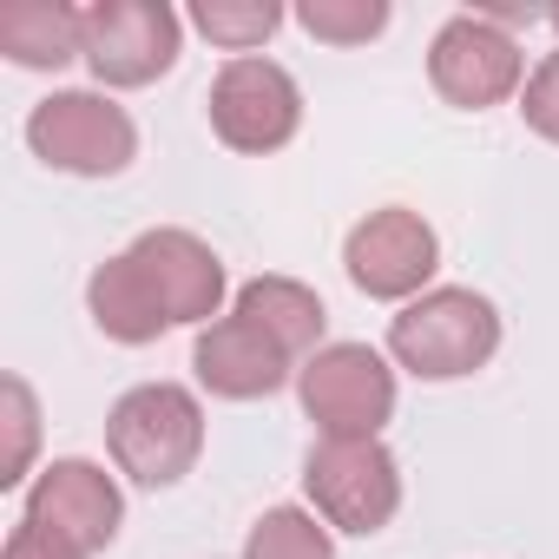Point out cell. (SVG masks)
I'll list each match as a JSON object with an SVG mask.
<instances>
[{"label":"cell","mask_w":559,"mask_h":559,"mask_svg":"<svg viewBox=\"0 0 559 559\" xmlns=\"http://www.w3.org/2000/svg\"><path fill=\"white\" fill-rule=\"evenodd\" d=\"M86 317L119 349H152L171 330V317L158 310V297L145 290V276H139V263L126 250L106 257V263H93V276H86Z\"/></svg>","instance_id":"13"},{"label":"cell","mask_w":559,"mask_h":559,"mask_svg":"<svg viewBox=\"0 0 559 559\" xmlns=\"http://www.w3.org/2000/svg\"><path fill=\"white\" fill-rule=\"evenodd\" d=\"M297 27L323 47H369L389 34V0H304Z\"/></svg>","instance_id":"18"},{"label":"cell","mask_w":559,"mask_h":559,"mask_svg":"<svg viewBox=\"0 0 559 559\" xmlns=\"http://www.w3.org/2000/svg\"><path fill=\"white\" fill-rule=\"evenodd\" d=\"M204 454V402L185 382H139L106 408V461L145 493L178 487Z\"/></svg>","instance_id":"2"},{"label":"cell","mask_w":559,"mask_h":559,"mask_svg":"<svg viewBox=\"0 0 559 559\" xmlns=\"http://www.w3.org/2000/svg\"><path fill=\"white\" fill-rule=\"evenodd\" d=\"M204 119H211L217 145H230L243 158H270V152H284L304 132V86L290 80V67H276L270 53L224 60L211 73Z\"/></svg>","instance_id":"7"},{"label":"cell","mask_w":559,"mask_h":559,"mask_svg":"<svg viewBox=\"0 0 559 559\" xmlns=\"http://www.w3.org/2000/svg\"><path fill=\"white\" fill-rule=\"evenodd\" d=\"M185 53V14L171 0H93L80 8V60L99 93L158 86Z\"/></svg>","instance_id":"3"},{"label":"cell","mask_w":559,"mask_h":559,"mask_svg":"<svg viewBox=\"0 0 559 559\" xmlns=\"http://www.w3.org/2000/svg\"><path fill=\"white\" fill-rule=\"evenodd\" d=\"M243 559H336V533L310 507H270L250 520Z\"/></svg>","instance_id":"17"},{"label":"cell","mask_w":559,"mask_h":559,"mask_svg":"<svg viewBox=\"0 0 559 559\" xmlns=\"http://www.w3.org/2000/svg\"><path fill=\"white\" fill-rule=\"evenodd\" d=\"M0 559H93V552H86V546H73L67 533L40 526V520H21V526L8 533V546H0Z\"/></svg>","instance_id":"21"},{"label":"cell","mask_w":559,"mask_h":559,"mask_svg":"<svg viewBox=\"0 0 559 559\" xmlns=\"http://www.w3.org/2000/svg\"><path fill=\"white\" fill-rule=\"evenodd\" d=\"M0 53L27 73H60L80 60V8L67 0H0Z\"/></svg>","instance_id":"15"},{"label":"cell","mask_w":559,"mask_h":559,"mask_svg":"<svg viewBox=\"0 0 559 559\" xmlns=\"http://www.w3.org/2000/svg\"><path fill=\"white\" fill-rule=\"evenodd\" d=\"M343 270L349 284L369 304H415L435 290V270H441V237L421 211L408 204H382L369 211L349 237H343Z\"/></svg>","instance_id":"9"},{"label":"cell","mask_w":559,"mask_h":559,"mask_svg":"<svg viewBox=\"0 0 559 559\" xmlns=\"http://www.w3.org/2000/svg\"><path fill=\"white\" fill-rule=\"evenodd\" d=\"M304 500L330 533L376 539L402 513V461L389 441H317L304 454Z\"/></svg>","instance_id":"6"},{"label":"cell","mask_w":559,"mask_h":559,"mask_svg":"<svg viewBox=\"0 0 559 559\" xmlns=\"http://www.w3.org/2000/svg\"><path fill=\"white\" fill-rule=\"evenodd\" d=\"M520 119H526L533 139L559 145V47L539 53V67L526 73V86H520Z\"/></svg>","instance_id":"20"},{"label":"cell","mask_w":559,"mask_h":559,"mask_svg":"<svg viewBox=\"0 0 559 559\" xmlns=\"http://www.w3.org/2000/svg\"><path fill=\"white\" fill-rule=\"evenodd\" d=\"M27 152L67 178H119L139 158V126L112 93L60 86L27 112Z\"/></svg>","instance_id":"4"},{"label":"cell","mask_w":559,"mask_h":559,"mask_svg":"<svg viewBox=\"0 0 559 559\" xmlns=\"http://www.w3.org/2000/svg\"><path fill=\"white\" fill-rule=\"evenodd\" d=\"M217 53H230V60H250V53H263L270 47V34L284 27L290 14L276 8V0H198V8L185 14Z\"/></svg>","instance_id":"16"},{"label":"cell","mask_w":559,"mask_h":559,"mask_svg":"<svg viewBox=\"0 0 559 559\" xmlns=\"http://www.w3.org/2000/svg\"><path fill=\"white\" fill-rule=\"evenodd\" d=\"M126 257L139 263L145 290L158 297V310L171 317V330H211L224 317V297H230V276H224V257L185 230V224H152L126 243Z\"/></svg>","instance_id":"10"},{"label":"cell","mask_w":559,"mask_h":559,"mask_svg":"<svg viewBox=\"0 0 559 559\" xmlns=\"http://www.w3.org/2000/svg\"><path fill=\"white\" fill-rule=\"evenodd\" d=\"M297 402L317 421V441H382L395 421V369L369 343H323L297 369Z\"/></svg>","instance_id":"5"},{"label":"cell","mask_w":559,"mask_h":559,"mask_svg":"<svg viewBox=\"0 0 559 559\" xmlns=\"http://www.w3.org/2000/svg\"><path fill=\"white\" fill-rule=\"evenodd\" d=\"M0 395H8V454H0V487L27 493L34 487V454H40V395H34L27 376H8Z\"/></svg>","instance_id":"19"},{"label":"cell","mask_w":559,"mask_h":559,"mask_svg":"<svg viewBox=\"0 0 559 559\" xmlns=\"http://www.w3.org/2000/svg\"><path fill=\"white\" fill-rule=\"evenodd\" d=\"M428 86L454 106V112H487L520 99L526 86V53L520 34H507L500 21H487L480 8L448 14L428 40Z\"/></svg>","instance_id":"8"},{"label":"cell","mask_w":559,"mask_h":559,"mask_svg":"<svg viewBox=\"0 0 559 559\" xmlns=\"http://www.w3.org/2000/svg\"><path fill=\"white\" fill-rule=\"evenodd\" d=\"M230 310L250 317L257 330H270L297 362H310L323 349V330H330V310H323V297L304 284V276H250V284L230 297Z\"/></svg>","instance_id":"14"},{"label":"cell","mask_w":559,"mask_h":559,"mask_svg":"<svg viewBox=\"0 0 559 559\" xmlns=\"http://www.w3.org/2000/svg\"><path fill=\"white\" fill-rule=\"evenodd\" d=\"M500 356V310L474 284H435L389 317V362L415 382H467Z\"/></svg>","instance_id":"1"},{"label":"cell","mask_w":559,"mask_h":559,"mask_svg":"<svg viewBox=\"0 0 559 559\" xmlns=\"http://www.w3.org/2000/svg\"><path fill=\"white\" fill-rule=\"evenodd\" d=\"M546 27H552V34H559V8H546Z\"/></svg>","instance_id":"22"},{"label":"cell","mask_w":559,"mask_h":559,"mask_svg":"<svg viewBox=\"0 0 559 559\" xmlns=\"http://www.w3.org/2000/svg\"><path fill=\"white\" fill-rule=\"evenodd\" d=\"M297 369L304 362L284 343L237 310L217 317L211 330H198V343H191V376L211 402H270L284 382H297Z\"/></svg>","instance_id":"12"},{"label":"cell","mask_w":559,"mask_h":559,"mask_svg":"<svg viewBox=\"0 0 559 559\" xmlns=\"http://www.w3.org/2000/svg\"><path fill=\"white\" fill-rule=\"evenodd\" d=\"M21 520H40V526L67 533L73 546L106 552V546L119 539V526H126V493H119V480H112L99 461L60 454V461H47V467L34 474V487H27V500H21Z\"/></svg>","instance_id":"11"}]
</instances>
